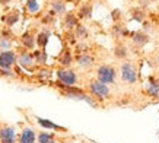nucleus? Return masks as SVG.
Masks as SVG:
<instances>
[{
	"label": "nucleus",
	"instance_id": "2eb2a0df",
	"mask_svg": "<svg viewBox=\"0 0 159 143\" xmlns=\"http://www.w3.org/2000/svg\"><path fill=\"white\" fill-rule=\"evenodd\" d=\"M37 121L41 127L44 129H50V130H56V131H66L64 127L61 126H57V124H54L53 121H50V120H45V118H41V117H37Z\"/></svg>",
	"mask_w": 159,
	"mask_h": 143
},
{
	"label": "nucleus",
	"instance_id": "ddd939ff",
	"mask_svg": "<svg viewBox=\"0 0 159 143\" xmlns=\"http://www.w3.org/2000/svg\"><path fill=\"white\" fill-rule=\"evenodd\" d=\"M20 43H22V45L25 47V50H34L35 48V37L32 32H25L22 37H20Z\"/></svg>",
	"mask_w": 159,
	"mask_h": 143
},
{
	"label": "nucleus",
	"instance_id": "72a5a7b5",
	"mask_svg": "<svg viewBox=\"0 0 159 143\" xmlns=\"http://www.w3.org/2000/svg\"><path fill=\"white\" fill-rule=\"evenodd\" d=\"M10 2H12V0H0V5H2V6H6V5H9Z\"/></svg>",
	"mask_w": 159,
	"mask_h": 143
},
{
	"label": "nucleus",
	"instance_id": "dca6fc26",
	"mask_svg": "<svg viewBox=\"0 0 159 143\" xmlns=\"http://www.w3.org/2000/svg\"><path fill=\"white\" fill-rule=\"evenodd\" d=\"M77 25H79V22H77V16L75 13H67L64 16V26H66L69 31L75 29Z\"/></svg>",
	"mask_w": 159,
	"mask_h": 143
},
{
	"label": "nucleus",
	"instance_id": "6ab92c4d",
	"mask_svg": "<svg viewBox=\"0 0 159 143\" xmlns=\"http://www.w3.org/2000/svg\"><path fill=\"white\" fill-rule=\"evenodd\" d=\"M34 56V60H35V64H39V66H44L47 63V53L44 50H35L32 53Z\"/></svg>",
	"mask_w": 159,
	"mask_h": 143
},
{
	"label": "nucleus",
	"instance_id": "2f4dec72",
	"mask_svg": "<svg viewBox=\"0 0 159 143\" xmlns=\"http://www.w3.org/2000/svg\"><path fill=\"white\" fill-rule=\"evenodd\" d=\"M111 16H112V19H114V21H116V22H117V21H118V19H120V18H121V12H120V10H118V9L112 10V12H111Z\"/></svg>",
	"mask_w": 159,
	"mask_h": 143
},
{
	"label": "nucleus",
	"instance_id": "393cba45",
	"mask_svg": "<svg viewBox=\"0 0 159 143\" xmlns=\"http://www.w3.org/2000/svg\"><path fill=\"white\" fill-rule=\"evenodd\" d=\"M145 10L143 9H139V7H136V9L131 10V18L134 21H137V22H145Z\"/></svg>",
	"mask_w": 159,
	"mask_h": 143
},
{
	"label": "nucleus",
	"instance_id": "f8f14e48",
	"mask_svg": "<svg viewBox=\"0 0 159 143\" xmlns=\"http://www.w3.org/2000/svg\"><path fill=\"white\" fill-rule=\"evenodd\" d=\"M50 29H43L41 32L35 37V44L39 47V50H44V48L47 47V44H48V39H50Z\"/></svg>",
	"mask_w": 159,
	"mask_h": 143
},
{
	"label": "nucleus",
	"instance_id": "f257e3e1",
	"mask_svg": "<svg viewBox=\"0 0 159 143\" xmlns=\"http://www.w3.org/2000/svg\"><path fill=\"white\" fill-rule=\"evenodd\" d=\"M117 79V70L116 67L110 64H102L97 69V81L104 83V85H111Z\"/></svg>",
	"mask_w": 159,
	"mask_h": 143
},
{
	"label": "nucleus",
	"instance_id": "c85d7f7f",
	"mask_svg": "<svg viewBox=\"0 0 159 143\" xmlns=\"http://www.w3.org/2000/svg\"><path fill=\"white\" fill-rule=\"evenodd\" d=\"M88 50H89V47H88V44H85V43H79L76 45L77 54H85V53H88Z\"/></svg>",
	"mask_w": 159,
	"mask_h": 143
},
{
	"label": "nucleus",
	"instance_id": "4468645a",
	"mask_svg": "<svg viewBox=\"0 0 159 143\" xmlns=\"http://www.w3.org/2000/svg\"><path fill=\"white\" fill-rule=\"evenodd\" d=\"M58 62H60V64H61L63 67H69L73 63L72 51H70L69 48H64V50L60 53V56H58Z\"/></svg>",
	"mask_w": 159,
	"mask_h": 143
},
{
	"label": "nucleus",
	"instance_id": "20e7f679",
	"mask_svg": "<svg viewBox=\"0 0 159 143\" xmlns=\"http://www.w3.org/2000/svg\"><path fill=\"white\" fill-rule=\"evenodd\" d=\"M120 76L123 79V82L129 83V85H134L139 76H137V69L133 63L130 62H125L121 64V69H120Z\"/></svg>",
	"mask_w": 159,
	"mask_h": 143
},
{
	"label": "nucleus",
	"instance_id": "bb28decb",
	"mask_svg": "<svg viewBox=\"0 0 159 143\" xmlns=\"http://www.w3.org/2000/svg\"><path fill=\"white\" fill-rule=\"evenodd\" d=\"M10 47H12V39L0 37V50L2 51H7V50H10Z\"/></svg>",
	"mask_w": 159,
	"mask_h": 143
},
{
	"label": "nucleus",
	"instance_id": "6e6552de",
	"mask_svg": "<svg viewBox=\"0 0 159 143\" xmlns=\"http://www.w3.org/2000/svg\"><path fill=\"white\" fill-rule=\"evenodd\" d=\"M76 63H77V66L80 67V69L88 70V69L93 67V64H95V58L92 57L89 53H85V54H77L76 56Z\"/></svg>",
	"mask_w": 159,
	"mask_h": 143
},
{
	"label": "nucleus",
	"instance_id": "423d86ee",
	"mask_svg": "<svg viewBox=\"0 0 159 143\" xmlns=\"http://www.w3.org/2000/svg\"><path fill=\"white\" fill-rule=\"evenodd\" d=\"M18 62V54L12 50L0 51V69H12Z\"/></svg>",
	"mask_w": 159,
	"mask_h": 143
},
{
	"label": "nucleus",
	"instance_id": "412c9836",
	"mask_svg": "<svg viewBox=\"0 0 159 143\" xmlns=\"http://www.w3.org/2000/svg\"><path fill=\"white\" fill-rule=\"evenodd\" d=\"M114 56H116L117 58H120V60H123V58H125L127 56H129V51H127V47H125L123 43H118L116 45V48H114Z\"/></svg>",
	"mask_w": 159,
	"mask_h": 143
},
{
	"label": "nucleus",
	"instance_id": "473e14b6",
	"mask_svg": "<svg viewBox=\"0 0 159 143\" xmlns=\"http://www.w3.org/2000/svg\"><path fill=\"white\" fill-rule=\"evenodd\" d=\"M143 26H145V28H143L145 31H150V24L149 22H143Z\"/></svg>",
	"mask_w": 159,
	"mask_h": 143
},
{
	"label": "nucleus",
	"instance_id": "a211bd4d",
	"mask_svg": "<svg viewBox=\"0 0 159 143\" xmlns=\"http://www.w3.org/2000/svg\"><path fill=\"white\" fill-rule=\"evenodd\" d=\"M3 21H5V24L7 25V26H13V25L19 21V12H18V10H10L9 13L3 18Z\"/></svg>",
	"mask_w": 159,
	"mask_h": 143
},
{
	"label": "nucleus",
	"instance_id": "f3484780",
	"mask_svg": "<svg viewBox=\"0 0 159 143\" xmlns=\"http://www.w3.org/2000/svg\"><path fill=\"white\" fill-rule=\"evenodd\" d=\"M51 9L56 15H64V12H66L64 0H51Z\"/></svg>",
	"mask_w": 159,
	"mask_h": 143
},
{
	"label": "nucleus",
	"instance_id": "5701e85b",
	"mask_svg": "<svg viewBox=\"0 0 159 143\" xmlns=\"http://www.w3.org/2000/svg\"><path fill=\"white\" fill-rule=\"evenodd\" d=\"M112 34L116 35L117 38H121V37H125V35L129 34V31H127V28H125L124 25L116 24L114 26H112Z\"/></svg>",
	"mask_w": 159,
	"mask_h": 143
},
{
	"label": "nucleus",
	"instance_id": "aec40b11",
	"mask_svg": "<svg viewBox=\"0 0 159 143\" xmlns=\"http://www.w3.org/2000/svg\"><path fill=\"white\" fill-rule=\"evenodd\" d=\"M77 16H79L80 19H91V18H92V6L89 5V3L82 5V6H80V9H79Z\"/></svg>",
	"mask_w": 159,
	"mask_h": 143
},
{
	"label": "nucleus",
	"instance_id": "0eeeda50",
	"mask_svg": "<svg viewBox=\"0 0 159 143\" xmlns=\"http://www.w3.org/2000/svg\"><path fill=\"white\" fill-rule=\"evenodd\" d=\"M18 134L12 126H3L0 127V143H16Z\"/></svg>",
	"mask_w": 159,
	"mask_h": 143
},
{
	"label": "nucleus",
	"instance_id": "f704fd0d",
	"mask_svg": "<svg viewBox=\"0 0 159 143\" xmlns=\"http://www.w3.org/2000/svg\"><path fill=\"white\" fill-rule=\"evenodd\" d=\"M69 2H72V3H79L80 0H69Z\"/></svg>",
	"mask_w": 159,
	"mask_h": 143
},
{
	"label": "nucleus",
	"instance_id": "a878e982",
	"mask_svg": "<svg viewBox=\"0 0 159 143\" xmlns=\"http://www.w3.org/2000/svg\"><path fill=\"white\" fill-rule=\"evenodd\" d=\"M26 9H28L29 13H37L39 10L38 0H28V2H26Z\"/></svg>",
	"mask_w": 159,
	"mask_h": 143
},
{
	"label": "nucleus",
	"instance_id": "f03ea898",
	"mask_svg": "<svg viewBox=\"0 0 159 143\" xmlns=\"http://www.w3.org/2000/svg\"><path fill=\"white\" fill-rule=\"evenodd\" d=\"M88 89L91 92V95L98 101H104L110 96V86L108 85H104L101 82H98L97 79L95 81H91L89 85H88Z\"/></svg>",
	"mask_w": 159,
	"mask_h": 143
},
{
	"label": "nucleus",
	"instance_id": "9d476101",
	"mask_svg": "<svg viewBox=\"0 0 159 143\" xmlns=\"http://www.w3.org/2000/svg\"><path fill=\"white\" fill-rule=\"evenodd\" d=\"M37 142V133L31 127H25L19 134V143H35Z\"/></svg>",
	"mask_w": 159,
	"mask_h": 143
},
{
	"label": "nucleus",
	"instance_id": "4be33fe9",
	"mask_svg": "<svg viewBox=\"0 0 159 143\" xmlns=\"http://www.w3.org/2000/svg\"><path fill=\"white\" fill-rule=\"evenodd\" d=\"M37 140H38V143H57L53 133H45V131L39 133L37 136Z\"/></svg>",
	"mask_w": 159,
	"mask_h": 143
},
{
	"label": "nucleus",
	"instance_id": "cd10ccee",
	"mask_svg": "<svg viewBox=\"0 0 159 143\" xmlns=\"http://www.w3.org/2000/svg\"><path fill=\"white\" fill-rule=\"evenodd\" d=\"M54 12L53 10H51V12H50V13H47V15H44V18H43V22L44 24H54V21H56V16H54Z\"/></svg>",
	"mask_w": 159,
	"mask_h": 143
},
{
	"label": "nucleus",
	"instance_id": "c9c22d12",
	"mask_svg": "<svg viewBox=\"0 0 159 143\" xmlns=\"http://www.w3.org/2000/svg\"><path fill=\"white\" fill-rule=\"evenodd\" d=\"M150 2H155V0H150Z\"/></svg>",
	"mask_w": 159,
	"mask_h": 143
},
{
	"label": "nucleus",
	"instance_id": "7c9ffc66",
	"mask_svg": "<svg viewBox=\"0 0 159 143\" xmlns=\"http://www.w3.org/2000/svg\"><path fill=\"white\" fill-rule=\"evenodd\" d=\"M50 75H51V72L48 70V69H45V67H41L38 70V76L39 77H44V79H47V77H50Z\"/></svg>",
	"mask_w": 159,
	"mask_h": 143
},
{
	"label": "nucleus",
	"instance_id": "39448f33",
	"mask_svg": "<svg viewBox=\"0 0 159 143\" xmlns=\"http://www.w3.org/2000/svg\"><path fill=\"white\" fill-rule=\"evenodd\" d=\"M18 64H19L22 69L28 72H34L35 70V60H34V56H32V53L29 51H22L19 53V56H18Z\"/></svg>",
	"mask_w": 159,
	"mask_h": 143
},
{
	"label": "nucleus",
	"instance_id": "c756f323",
	"mask_svg": "<svg viewBox=\"0 0 159 143\" xmlns=\"http://www.w3.org/2000/svg\"><path fill=\"white\" fill-rule=\"evenodd\" d=\"M0 76L3 77H15V72L12 69H0Z\"/></svg>",
	"mask_w": 159,
	"mask_h": 143
},
{
	"label": "nucleus",
	"instance_id": "b1692460",
	"mask_svg": "<svg viewBox=\"0 0 159 143\" xmlns=\"http://www.w3.org/2000/svg\"><path fill=\"white\" fill-rule=\"evenodd\" d=\"M75 37L79 39H85L88 38V35H89V32H88V28L86 26H83V25H77L76 28H75Z\"/></svg>",
	"mask_w": 159,
	"mask_h": 143
},
{
	"label": "nucleus",
	"instance_id": "1a4fd4ad",
	"mask_svg": "<svg viewBox=\"0 0 159 143\" xmlns=\"http://www.w3.org/2000/svg\"><path fill=\"white\" fill-rule=\"evenodd\" d=\"M145 91L152 98H159V77H149Z\"/></svg>",
	"mask_w": 159,
	"mask_h": 143
},
{
	"label": "nucleus",
	"instance_id": "9b49d317",
	"mask_svg": "<svg viewBox=\"0 0 159 143\" xmlns=\"http://www.w3.org/2000/svg\"><path fill=\"white\" fill-rule=\"evenodd\" d=\"M131 41L137 47H143V45L149 43V37H148V34L145 31H136V32L131 34Z\"/></svg>",
	"mask_w": 159,
	"mask_h": 143
},
{
	"label": "nucleus",
	"instance_id": "7ed1b4c3",
	"mask_svg": "<svg viewBox=\"0 0 159 143\" xmlns=\"http://www.w3.org/2000/svg\"><path fill=\"white\" fill-rule=\"evenodd\" d=\"M56 76H57L58 83H61L64 86H75L79 82V77H77V73L69 67H63V69H58L56 72Z\"/></svg>",
	"mask_w": 159,
	"mask_h": 143
}]
</instances>
